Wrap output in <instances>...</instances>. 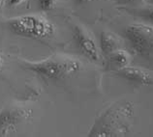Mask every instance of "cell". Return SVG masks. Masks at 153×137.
Returning a JSON list of instances; mask_svg holds the SVG:
<instances>
[{
	"instance_id": "15",
	"label": "cell",
	"mask_w": 153,
	"mask_h": 137,
	"mask_svg": "<svg viewBox=\"0 0 153 137\" xmlns=\"http://www.w3.org/2000/svg\"><path fill=\"white\" fill-rule=\"evenodd\" d=\"M80 2H92V1H96V0H79Z\"/></svg>"
},
{
	"instance_id": "5",
	"label": "cell",
	"mask_w": 153,
	"mask_h": 137,
	"mask_svg": "<svg viewBox=\"0 0 153 137\" xmlns=\"http://www.w3.org/2000/svg\"><path fill=\"white\" fill-rule=\"evenodd\" d=\"M33 110L22 104H9L0 111V136H13L32 118Z\"/></svg>"
},
{
	"instance_id": "11",
	"label": "cell",
	"mask_w": 153,
	"mask_h": 137,
	"mask_svg": "<svg viewBox=\"0 0 153 137\" xmlns=\"http://www.w3.org/2000/svg\"><path fill=\"white\" fill-rule=\"evenodd\" d=\"M38 2H39L40 8H41L43 11L48 12V11H51L54 9L56 5H57L58 0H38Z\"/></svg>"
},
{
	"instance_id": "4",
	"label": "cell",
	"mask_w": 153,
	"mask_h": 137,
	"mask_svg": "<svg viewBox=\"0 0 153 137\" xmlns=\"http://www.w3.org/2000/svg\"><path fill=\"white\" fill-rule=\"evenodd\" d=\"M124 37L137 55L153 59V24H130L124 30Z\"/></svg>"
},
{
	"instance_id": "3",
	"label": "cell",
	"mask_w": 153,
	"mask_h": 137,
	"mask_svg": "<svg viewBox=\"0 0 153 137\" xmlns=\"http://www.w3.org/2000/svg\"><path fill=\"white\" fill-rule=\"evenodd\" d=\"M6 25L12 33L34 40H48L55 33V26L42 15H23L9 18Z\"/></svg>"
},
{
	"instance_id": "6",
	"label": "cell",
	"mask_w": 153,
	"mask_h": 137,
	"mask_svg": "<svg viewBox=\"0 0 153 137\" xmlns=\"http://www.w3.org/2000/svg\"><path fill=\"white\" fill-rule=\"evenodd\" d=\"M73 37L82 53L91 61L98 62L101 58L100 48L96 43L93 36L85 27L75 25L73 27Z\"/></svg>"
},
{
	"instance_id": "13",
	"label": "cell",
	"mask_w": 153,
	"mask_h": 137,
	"mask_svg": "<svg viewBox=\"0 0 153 137\" xmlns=\"http://www.w3.org/2000/svg\"><path fill=\"white\" fill-rule=\"evenodd\" d=\"M125 3H131V4H137V3H143L144 0H122Z\"/></svg>"
},
{
	"instance_id": "10",
	"label": "cell",
	"mask_w": 153,
	"mask_h": 137,
	"mask_svg": "<svg viewBox=\"0 0 153 137\" xmlns=\"http://www.w3.org/2000/svg\"><path fill=\"white\" fill-rule=\"evenodd\" d=\"M138 12L140 17L146 18V21H149L153 24V5L140 8Z\"/></svg>"
},
{
	"instance_id": "2",
	"label": "cell",
	"mask_w": 153,
	"mask_h": 137,
	"mask_svg": "<svg viewBox=\"0 0 153 137\" xmlns=\"http://www.w3.org/2000/svg\"><path fill=\"white\" fill-rule=\"evenodd\" d=\"M22 66L50 80H61L75 75L82 70L79 59L67 54H53L40 61L21 60Z\"/></svg>"
},
{
	"instance_id": "1",
	"label": "cell",
	"mask_w": 153,
	"mask_h": 137,
	"mask_svg": "<svg viewBox=\"0 0 153 137\" xmlns=\"http://www.w3.org/2000/svg\"><path fill=\"white\" fill-rule=\"evenodd\" d=\"M134 106L127 100L107 108L95 121L88 136H126L133 126Z\"/></svg>"
},
{
	"instance_id": "9",
	"label": "cell",
	"mask_w": 153,
	"mask_h": 137,
	"mask_svg": "<svg viewBox=\"0 0 153 137\" xmlns=\"http://www.w3.org/2000/svg\"><path fill=\"white\" fill-rule=\"evenodd\" d=\"M107 56L111 65L115 67L116 68L126 67L130 65L131 63V56L129 54V52L122 49V48H118V49L112 51L111 53Z\"/></svg>"
},
{
	"instance_id": "12",
	"label": "cell",
	"mask_w": 153,
	"mask_h": 137,
	"mask_svg": "<svg viewBox=\"0 0 153 137\" xmlns=\"http://www.w3.org/2000/svg\"><path fill=\"white\" fill-rule=\"evenodd\" d=\"M25 1L26 0H9V1H8V4H9V6H11V7H17Z\"/></svg>"
},
{
	"instance_id": "14",
	"label": "cell",
	"mask_w": 153,
	"mask_h": 137,
	"mask_svg": "<svg viewBox=\"0 0 153 137\" xmlns=\"http://www.w3.org/2000/svg\"><path fill=\"white\" fill-rule=\"evenodd\" d=\"M3 66H4V59L2 57V55L0 54V72H1V71H2Z\"/></svg>"
},
{
	"instance_id": "7",
	"label": "cell",
	"mask_w": 153,
	"mask_h": 137,
	"mask_svg": "<svg viewBox=\"0 0 153 137\" xmlns=\"http://www.w3.org/2000/svg\"><path fill=\"white\" fill-rule=\"evenodd\" d=\"M117 75L144 86H153V71L139 66L128 65L116 70Z\"/></svg>"
},
{
	"instance_id": "8",
	"label": "cell",
	"mask_w": 153,
	"mask_h": 137,
	"mask_svg": "<svg viewBox=\"0 0 153 137\" xmlns=\"http://www.w3.org/2000/svg\"><path fill=\"white\" fill-rule=\"evenodd\" d=\"M118 48H121V41L111 32L103 31L100 37V50L105 55H108Z\"/></svg>"
}]
</instances>
